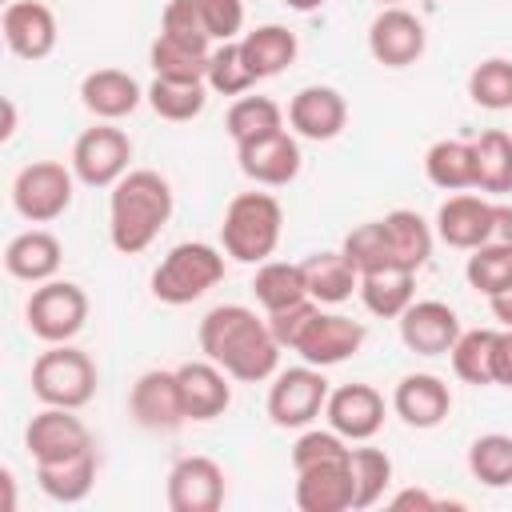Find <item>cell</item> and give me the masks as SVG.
<instances>
[{
	"label": "cell",
	"instance_id": "obj_23",
	"mask_svg": "<svg viewBox=\"0 0 512 512\" xmlns=\"http://www.w3.org/2000/svg\"><path fill=\"white\" fill-rule=\"evenodd\" d=\"M392 412L408 428H436L452 412V392L432 372H408L392 392Z\"/></svg>",
	"mask_w": 512,
	"mask_h": 512
},
{
	"label": "cell",
	"instance_id": "obj_44",
	"mask_svg": "<svg viewBox=\"0 0 512 512\" xmlns=\"http://www.w3.org/2000/svg\"><path fill=\"white\" fill-rule=\"evenodd\" d=\"M160 32L172 36V40H180V44H192V48L212 52V36L204 28L200 0H168L164 12H160Z\"/></svg>",
	"mask_w": 512,
	"mask_h": 512
},
{
	"label": "cell",
	"instance_id": "obj_43",
	"mask_svg": "<svg viewBox=\"0 0 512 512\" xmlns=\"http://www.w3.org/2000/svg\"><path fill=\"white\" fill-rule=\"evenodd\" d=\"M348 460H352V480H356V508L352 512L372 508L384 496V488L392 484V460L380 448H352Z\"/></svg>",
	"mask_w": 512,
	"mask_h": 512
},
{
	"label": "cell",
	"instance_id": "obj_19",
	"mask_svg": "<svg viewBox=\"0 0 512 512\" xmlns=\"http://www.w3.org/2000/svg\"><path fill=\"white\" fill-rule=\"evenodd\" d=\"M460 332V316L444 300H412L400 312V340L416 356H448Z\"/></svg>",
	"mask_w": 512,
	"mask_h": 512
},
{
	"label": "cell",
	"instance_id": "obj_2",
	"mask_svg": "<svg viewBox=\"0 0 512 512\" xmlns=\"http://www.w3.org/2000/svg\"><path fill=\"white\" fill-rule=\"evenodd\" d=\"M172 220V188L152 168H128L108 196V240L116 252H144Z\"/></svg>",
	"mask_w": 512,
	"mask_h": 512
},
{
	"label": "cell",
	"instance_id": "obj_32",
	"mask_svg": "<svg viewBox=\"0 0 512 512\" xmlns=\"http://www.w3.org/2000/svg\"><path fill=\"white\" fill-rule=\"evenodd\" d=\"M416 272L408 268H380V272H364L360 276V300L372 316L380 320H400V312L416 300V288H412Z\"/></svg>",
	"mask_w": 512,
	"mask_h": 512
},
{
	"label": "cell",
	"instance_id": "obj_47",
	"mask_svg": "<svg viewBox=\"0 0 512 512\" xmlns=\"http://www.w3.org/2000/svg\"><path fill=\"white\" fill-rule=\"evenodd\" d=\"M316 308H320L316 300H300V304H292V308L268 312V328H272L276 344L292 352V348H296V340H300V332H304V324L312 320V312H316Z\"/></svg>",
	"mask_w": 512,
	"mask_h": 512
},
{
	"label": "cell",
	"instance_id": "obj_3",
	"mask_svg": "<svg viewBox=\"0 0 512 512\" xmlns=\"http://www.w3.org/2000/svg\"><path fill=\"white\" fill-rule=\"evenodd\" d=\"M284 232V208L272 192H240L220 220V244L240 264H264Z\"/></svg>",
	"mask_w": 512,
	"mask_h": 512
},
{
	"label": "cell",
	"instance_id": "obj_4",
	"mask_svg": "<svg viewBox=\"0 0 512 512\" xmlns=\"http://www.w3.org/2000/svg\"><path fill=\"white\" fill-rule=\"evenodd\" d=\"M224 280V256L220 248L204 244V240H184L176 248H168V256L156 264L152 272V296L160 304H192L204 292H212Z\"/></svg>",
	"mask_w": 512,
	"mask_h": 512
},
{
	"label": "cell",
	"instance_id": "obj_35",
	"mask_svg": "<svg viewBox=\"0 0 512 512\" xmlns=\"http://www.w3.org/2000/svg\"><path fill=\"white\" fill-rule=\"evenodd\" d=\"M224 128L232 136V144H248V140H260L268 132H280L284 128V112L276 100L268 96H240L228 116H224Z\"/></svg>",
	"mask_w": 512,
	"mask_h": 512
},
{
	"label": "cell",
	"instance_id": "obj_13",
	"mask_svg": "<svg viewBox=\"0 0 512 512\" xmlns=\"http://www.w3.org/2000/svg\"><path fill=\"white\" fill-rule=\"evenodd\" d=\"M364 344V324L360 320H348L340 312H312V320L304 324L300 340H296V356L304 364H316V368H332V364H344L348 356H356Z\"/></svg>",
	"mask_w": 512,
	"mask_h": 512
},
{
	"label": "cell",
	"instance_id": "obj_15",
	"mask_svg": "<svg viewBox=\"0 0 512 512\" xmlns=\"http://www.w3.org/2000/svg\"><path fill=\"white\" fill-rule=\"evenodd\" d=\"M0 32L12 56L20 60H44L56 48V12L44 0H8L0 16Z\"/></svg>",
	"mask_w": 512,
	"mask_h": 512
},
{
	"label": "cell",
	"instance_id": "obj_42",
	"mask_svg": "<svg viewBox=\"0 0 512 512\" xmlns=\"http://www.w3.org/2000/svg\"><path fill=\"white\" fill-rule=\"evenodd\" d=\"M204 84H208L216 96H244V92L256 84V76H252V72H248V64H244L240 40H228V44L212 48Z\"/></svg>",
	"mask_w": 512,
	"mask_h": 512
},
{
	"label": "cell",
	"instance_id": "obj_49",
	"mask_svg": "<svg viewBox=\"0 0 512 512\" xmlns=\"http://www.w3.org/2000/svg\"><path fill=\"white\" fill-rule=\"evenodd\" d=\"M392 508H424V512H432V508H440V500H432L420 488H408V492H396L392 496Z\"/></svg>",
	"mask_w": 512,
	"mask_h": 512
},
{
	"label": "cell",
	"instance_id": "obj_33",
	"mask_svg": "<svg viewBox=\"0 0 512 512\" xmlns=\"http://www.w3.org/2000/svg\"><path fill=\"white\" fill-rule=\"evenodd\" d=\"M476 148V192L504 196L512 192V132L488 128L472 140Z\"/></svg>",
	"mask_w": 512,
	"mask_h": 512
},
{
	"label": "cell",
	"instance_id": "obj_30",
	"mask_svg": "<svg viewBox=\"0 0 512 512\" xmlns=\"http://www.w3.org/2000/svg\"><path fill=\"white\" fill-rule=\"evenodd\" d=\"M304 280L316 304H344L352 292H360V272L344 252H312L304 260Z\"/></svg>",
	"mask_w": 512,
	"mask_h": 512
},
{
	"label": "cell",
	"instance_id": "obj_22",
	"mask_svg": "<svg viewBox=\"0 0 512 512\" xmlns=\"http://www.w3.org/2000/svg\"><path fill=\"white\" fill-rule=\"evenodd\" d=\"M176 380H180V400H184V416L204 424V420H216L228 412L232 404V376L212 364L208 356L204 360H188L176 368Z\"/></svg>",
	"mask_w": 512,
	"mask_h": 512
},
{
	"label": "cell",
	"instance_id": "obj_25",
	"mask_svg": "<svg viewBox=\"0 0 512 512\" xmlns=\"http://www.w3.org/2000/svg\"><path fill=\"white\" fill-rule=\"evenodd\" d=\"M60 260H64V248H60V240H56L52 232H44V228H28V232L12 236L8 248H4V268H8V276L24 280V284L56 280Z\"/></svg>",
	"mask_w": 512,
	"mask_h": 512
},
{
	"label": "cell",
	"instance_id": "obj_9",
	"mask_svg": "<svg viewBox=\"0 0 512 512\" xmlns=\"http://www.w3.org/2000/svg\"><path fill=\"white\" fill-rule=\"evenodd\" d=\"M328 392L332 388L324 380V368H316V364L276 372V380L268 388V416L276 428H308L324 412Z\"/></svg>",
	"mask_w": 512,
	"mask_h": 512
},
{
	"label": "cell",
	"instance_id": "obj_20",
	"mask_svg": "<svg viewBox=\"0 0 512 512\" xmlns=\"http://www.w3.org/2000/svg\"><path fill=\"white\" fill-rule=\"evenodd\" d=\"M288 124L304 140H336L348 124V100L328 84H308L288 100Z\"/></svg>",
	"mask_w": 512,
	"mask_h": 512
},
{
	"label": "cell",
	"instance_id": "obj_54",
	"mask_svg": "<svg viewBox=\"0 0 512 512\" xmlns=\"http://www.w3.org/2000/svg\"><path fill=\"white\" fill-rule=\"evenodd\" d=\"M288 8H296V12H312V8H320L324 0H284Z\"/></svg>",
	"mask_w": 512,
	"mask_h": 512
},
{
	"label": "cell",
	"instance_id": "obj_28",
	"mask_svg": "<svg viewBox=\"0 0 512 512\" xmlns=\"http://www.w3.org/2000/svg\"><path fill=\"white\" fill-rule=\"evenodd\" d=\"M240 52H244L248 72L256 80H268V76H280L296 60V36L284 24H260L240 36Z\"/></svg>",
	"mask_w": 512,
	"mask_h": 512
},
{
	"label": "cell",
	"instance_id": "obj_5",
	"mask_svg": "<svg viewBox=\"0 0 512 512\" xmlns=\"http://www.w3.org/2000/svg\"><path fill=\"white\" fill-rule=\"evenodd\" d=\"M32 396L52 408H84L96 396V364L88 352L68 344H48L32 364Z\"/></svg>",
	"mask_w": 512,
	"mask_h": 512
},
{
	"label": "cell",
	"instance_id": "obj_50",
	"mask_svg": "<svg viewBox=\"0 0 512 512\" xmlns=\"http://www.w3.org/2000/svg\"><path fill=\"white\" fill-rule=\"evenodd\" d=\"M492 240L512 244V204H496V216H492Z\"/></svg>",
	"mask_w": 512,
	"mask_h": 512
},
{
	"label": "cell",
	"instance_id": "obj_45",
	"mask_svg": "<svg viewBox=\"0 0 512 512\" xmlns=\"http://www.w3.org/2000/svg\"><path fill=\"white\" fill-rule=\"evenodd\" d=\"M340 456H348V440L340 432H332V428H308L292 444V468H308V464L340 460Z\"/></svg>",
	"mask_w": 512,
	"mask_h": 512
},
{
	"label": "cell",
	"instance_id": "obj_21",
	"mask_svg": "<svg viewBox=\"0 0 512 512\" xmlns=\"http://www.w3.org/2000/svg\"><path fill=\"white\" fill-rule=\"evenodd\" d=\"M492 216H496V204L492 200L472 196V192H456L436 212V236L448 248L472 252V248H480V244L492 240Z\"/></svg>",
	"mask_w": 512,
	"mask_h": 512
},
{
	"label": "cell",
	"instance_id": "obj_48",
	"mask_svg": "<svg viewBox=\"0 0 512 512\" xmlns=\"http://www.w3.org/2000/svg\"><path fill=\"white\" fill-rule=\"evenodd\" d=\"M492 384L512 388V328L496 332V344H492Z\"/></svg>",
	"mask_w": 512,
	"mask_h": 512
},
{
	"label": "cell",
	"instance_id": "obj_27",
	"mask_svg": "<svg viewBox=\"0 0 512 512\" xmlns=\"http://www.w3.org/2000/svg\"><path fill=\"white\" fill-rule=\"evenodd\" d=\"M96 468H100L96 448H88L80 456L56 460V464H36V484L56 504H80L96 484Z\"/></svg>",
	"mask_w": 512,
	"mask_h": 512
},
{
	"label": "cell",
	"instance_id": "obj_11",
	"mask_svg": "<svg viewBox=\"0 0 512 512\" xmlns=\"http://www.w3.org/2000/svg\"><path fill=\"white\" fill-rule=\"evenodd\" d=\"M424 48H428L424 20L408 8H400V4L380 8L376 20L368 24V52L384 68H408L424 56Z\"/></svg>",
	"mask_w": 512,
	"mask_h": 512
},
{
	"label": "cell",
	"instance_id": "obj_16",
	"mask_svg": "<svg viewBox=\"0 0 512 512\" xmlns=\"http://www.w3.org/2000/svg\"><path fill=\"white\" fill-rule=\"evenodd\" d=\"M324 416H328V428L340 432L348 444H364L384 428V396L372 384L352 380L328 392Z\"/></svg>",
	"mask_w": 512,
	"mask_h": 512
},
{
	"label": "cell",
	"instance_id": "obj_38",
	"mask_svg": "<svg viewBox=\"0 0 512 512\" xmlns=\"http://www.w3.org/2000/svg\"><path fill=\"white\" fill-rule=\"evenodd\" d=\"M492 344H496V328H468L456 336L452 344V372L464 380V384H492Z\"/></svg>",
	"mask_w": 512,
	"mask_h": 512
},
{
	"label": "cell",
	"instance_id": "obj_29",
	"mask_svg": "<svg viewBox=\"0 0 512 512\" xmlns=\"http://www.w3.org/2000/svg\"><path fill=\"white\" fill-rule=\"evenodd\" d=\"M424 176L440 192L476 188V148H472V140H436L424 152Z\"/></svg>",
	"mask_w": 512,
	"mask_h": 512
},
{
	"label": "cell",
	"instance_id": "obj_37",
	"mask_svg": "<svg viewBox=\"0 0 512 512\" xmlns=\"http://www.w3.org/2000/svg\"><path fill=\"white\" fill-rule=\"evenodd\" d=\"M468 472L484 488H508L512 484V436L508 432H484L468 448Z\"/></svg>",
	"mask_w": 512,
	"mask_h": 512
},
{
	"label": "cell",
	"instance_id": "obj_40",
	"mask_svg": "<svg viewBox=\"0 0 512 512\" xmlns=\"http://www.w3.org/2000/svg\"><path fill=\"white\" fill-rule=\"evenodd\" d=\"M468 96L488 112H508L512 108V60L504 56L480 60L468 76Z\"/></svg>",
	"mask_w": 512,
	"mask_h": 512
},
{
	"label": "cell",
	"instance_id": "obj_34",
	"mask_svg": "<svg viewBox=\"0 0 512 512\" xmlns=\"http://www.w3.org/2000/svg\"><path fill=\"white\" fill-rule=\"evenodd\" d=\"M208 84L204 80H152L144 100L152 104V112L160 120H172V124H184V120H196L208 104Z\"/></svg>",
	"mask_w": 512,
	"mask_h": 512
},
{
	"label": "cell",
	"instance_id": "obj_52",
	"mask_svg": "<svg viewBox=\"0 0 512 512\" xmlns=\"http://www.w3.org/2000/svg\"><path fill=\"white\" fill-rule=\"evenodd\" d=\"M0 488H4V500H0V512H12V508H16V496H12V472H8V468L0 472Z\"/></svg>",
	"mask_w": 512,
	"mask_h": 512
},
{
	"label": "cell",
	"instance_id": "obj_26",
	"mask_svg": "<svg viewBox=\"0 0 512 512\" xmlns=\"http://www.w3.org/2000/svg\"><path fill=\"white\" fill-rule=\"evenodd\" d=\"M380 224H384V236H388V248H392L396 268L420 272L428 264V256H432V240H436L432 224L420 212H412V208H392Z\"/></svg>",
	"mask_w": 512,
	"mask_h": 512
},
{
	"label": "cell",
	"instance_id": "obj_8",
	"mask_svg": "<svg viewBox=\"0 0 512 512\" xmlns=\"http://www.w3.org/2000/svg\"><path fill=\"white\" fill-rule=\"evenodd\" d=\"M128 160H132L128 132H120L112 120H100V124H92V128H84L76 136L68 168L88 188H112L128 172Z\"/></svg>",
	"mask_w": 512,
	"mask_h": 512
},
{
	"label": "cell",
	"instance_id": "obj_6",
	"mask_svg": "<svg viewBox=\"0 0 512 512\" xmlns=\"http://www.w3.org/2000/svg\"><path fill=\"white\" fill-rule=\"evenodd\" d=\"M24 320L36 340L68 344L88 324V292L72 280H44L32 288V296L24 304Z\"/></svg>",
	"mask_w": 512,
	"mask_h": 512
},
{
	"label": "cell",
	"instance_id": "obj_18",
	"mask_svg": "<svg viewBox=\"0 0 512 512\" xmlns=\"http://www.w3.org/2000/svg\"><path fill=\"white\" fill-rule=\"evenodd\" d=\"M224 504V468L212 456H180L168 472L172 512H216Z\"/></svg>",
	"mask_w": 512,
	"mask_h": 512
},
{
	"label": "cell",
	"instance_id": "obj_46",
	"mask_svg": "<svg viewBox=\"0 0 512 512\" xmlns=\"http://www.w3.org/2000/svg\"><path fill=\"white\" fill-rule=\"evenodd\" d=\"M200 16H204V28H208L212 40H220V44L240 40L244 0H200Z\"/></svg>",
	"mask_w": 512,
	"mask_h": 512
},
{
	"label": "cell",
	"instance_id": "obj_10",
	"mask_svg": "<svg viewBox=\"0 0 512 512\" xmlns=\"http://www.w3.org/2000/svg\"><path fill=\"white\" fill-rule=\"evenodd\" d=\"M24 448L36 464H56L68 456H80L92 448V432L88 424L76 416V408H52L44 404L28 428H24Z\"/></svg>",
	"mask_w": 512,
	"mask_h": 512
},
{
	"label": "cell",
	"instance_id": "obj_41",
	"mask_svg": "<svg viewBox=\"0 0 512 512\" xmlns=\"http://www.w3.org/2000/svg\"><path fill=\"white\" fill-rule=\"evenodd\" d=\"M340 252L352 260V268H356L360 276H364V272H380V268H396V260H392V248H388V236H384V224H380V220L356 224V228L344 236Z\"/></svg>",
	"mask_w": 512,
	"mask_h": 512
},
{
	"label": "cell",
	"instance_id": "obj_7",
	"mask_svg": "<svg viewBox=\"0 0 512 512\" xmlns=\"http://www.w3.org/2000/svg\"><path fill=\"white\" fill-rule=\"evenodd\" d=\"M76 172L60 160H32L12 180V204L28 224H52L68 212Z\"/></svg>",
	"mask_w": 512,
	"mask_h": 512
},
{
	"label": "cell",
	"instance_id": "obj_53",
	"mask_svg": "<svg viewBox=\"0 0 512 512\" xmlns=\"http://www.w3.org/2000/svg\"><path fill=\"white\" fill-rule=\"evenodd\" d=\"M12 132H16V104L4 100V128H0V140H12Z\"/></svg>",
	"mask_w": 512,
	"mask_h": 512
},
{
	"label": "cell",
	"instance_id": "obj_55",
	"mask_svg": "<svg viewBox=\"0 0 512 512\" xmlns=\"http://www.w3.org/2000/svg\"><path fill=\"white\" fill-rule=\"evenodd\" d=\"M376 4H380V8H392V4H400V0H376Z\"/></svg>",
	"mask_w": 512,
	"mask_h": 512
},
{
	"label": "cell",
	"instance_id": "obj_12",
	"mask_svg": "<svg viewBox=\"0 0 512 512\" xmlns=\"http://www.w3.org/2000/svg\"><path fill=\"white\" fill-rule=\"evenodd\" d=\"M128 412L148 432H176L188 420L184 416V400H180L176 368H148V372H140L132 392H128Z\"/></svg>",
	"mask_w": 512,
	"mask_h": 512
},
{
	"label": "cell",
	"instance_id": "obj_36",
	"mask_svg": "<svg viewBox=\"0 0 512 512\" xmlns=\"http://www.w3.org/2000/svg\"><path fill=\"white\" fill-rule=\"evenodd\" d=\"M208 56L204 48H192V44H180L172 36H156L152 48H148V64L160 80H204L208 76Z\"/></svg>",
	"mask_w": 512,
	"mask_h": 512
},
{
	"label": "cell",
	"instance_id": "obj_1",
	"mask_svg": "<svg viewBox=\"0 0 512 512\" xmlns=\"http://www.w3.org/2000/svg\"><path fill=\"white\" fill-rule=\"evenodd\" d=\"M200 352L220 364L232 380L260 384L276 376L280 364V344L268 328V316H256L244 304H216L200 320Z\"/></svg>",
	"mask_w": 512,
	"mask_h": 512
},
{
	"label": "cell",
	"instance_id": "obj_17",
	"mask_svg": "<svg viewBox=\"0 0 512 512\" xmlns=\"http://www.w3.org/2000/svg\"><path fill=\"white\" fill-rule=\"evenodd\" d=\"M236 160L248 180L264 184V188H284L300 176V140H296V132L280 128L260 140L236 144Z\"/></svg>",
	"mask_w": 512,
	"mask_h": 512
},
{
	"label": "cell",
	"instance_id": "obj_14",
	"mask_svg": "<svg viewBox=\"0 0 512 512\" xmlns=\"http://www.w3.org/2000/svg\"><path fill=\"white\" fill-rule=\"evenodd\" d=\"M296 508L300 512H352L356 508L352 460L340 456V460H320V464L296 468Z\"/></svg>",
	"mask_w": 512,
	"mask_h": 512
},
{
	"label": "cell",
	"instance_id": "obj_31",
	"mask_svg": "<svg viewBox=\"0 0 512 512\" xmlns=\"http://www.w3.org/2000/svg\"><path fill=\"white\" fill-rule=\"evenodd\" d=\"M252 296L256 304L268 312H280V308H292L300 300H312L308 296V280H304V264H292V260H264L252 276Z\"/></svg>",
	"mask_w": 512,
	"mask_h": 512
},
{
	"label": "cell",
	"instance_id": "obj_51",
	"mask_svg": "<svg viewBox=\"0 0 512 512\" xmlns=\"http://www.w3.org/2000/svg\"><path fill=\"white\" fill-rule=\"evenodd\" d=\"M488 308H492V316H496L504 328H512V284L500 288L496 296H488Z\"/></svg>",
	"mask_w": 512,
	"mask_h": 512
},
{
	"label": "cell",
	"instance_id": "obj_39",
	"mask_svg": "<svg viewBox=\"0 0 512 512\" xmlns=\"http://www.w3.org/2000/svg\"><path fill=\"white\" fill-rule=\"evenodd\" d=\"M464 280L480 296H496L500 288H508L512 284V244L488 240V244L472 248L468 264H464Z\"/></svg>",
	"mask_w": 512,
	"mask_h": 512
},
{
	"label": "cell",
	"instance_id": "obj_24",
	"mask_svg": "<svg viewBox=\"0 0 512 512\" xmlns=\"http://www.w3.org/2000/svg\"><path fill=\"white\" fill-rule=\"evenodd\" d=\"M140 100H144V88L124 68H96L80 80V104L96 120H124L140 108Z\"/></svg>",
	"mask_w": 512,
	"mask_h": 512
}]
</instances>
